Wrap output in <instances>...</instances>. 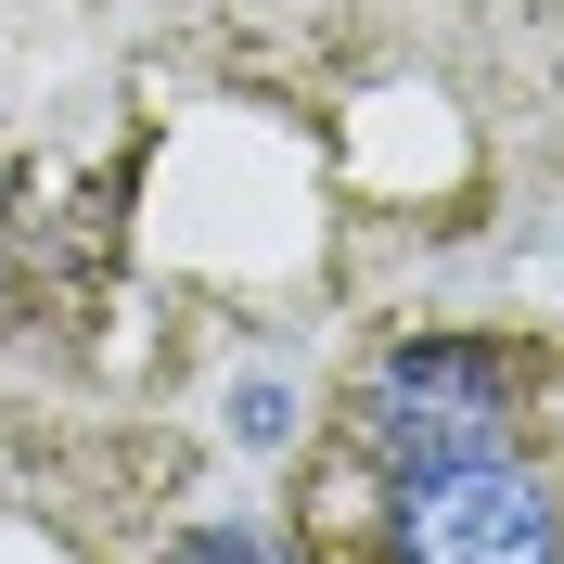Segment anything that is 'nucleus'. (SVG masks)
I'll return each instance as SVG.
<instances>
[{
	"mask_svg": "<svg viewBox=\"0 0 564 564\" xmlns=\"http://www.w3.org/2000/svg\"><path fill=\"white\" fill-rule=\"evenodd\" d=\"M386 564H564V513L539 475L500 462H436L386 513Z\"/></svg>",
	"mask_w": 564,
	"mask_h": 564,
	"instance_id": "f03ea898",
	"label": "nucleus"
},
{
	"mask_svg": "<svg viewBox=\"0 0 564 564\" xmlns=\"http://www.w3.org/2000/svg\"><path fill=\"white\" fill-rule=\"evenodd\" d=\"M193 564H282V552H270L257 527H206V539H193Z\"/></svg>",
	"mask_w": 564,
	"mask_h": 564,
	"instance_id": "7ed1b4c3",
	"label": "nucleus"
},
{
	"mask_svg": "<svg viewBox=\"0 0 564 564\" xmlns=\"http://www.w3.org/2000/svg\"><path fill=\"white\" fill-rule=\"evenodd\" d=\"M359 449L398 462V475L500 462L513 449V372L488 347H386L359 372Z\"/></svg>",
	"mask_w": 564,
	"mask_h": 564,
	"instance_id": "f257e3e1",
	"label": "nucleus"
}]
</instances>
